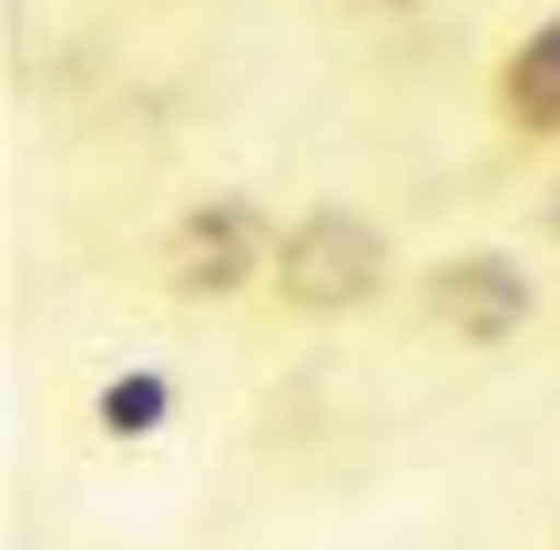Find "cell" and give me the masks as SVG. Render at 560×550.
<instances>
[{"label":"cell","mask_w":560,"mask_h":550,"mask_svg":"<svg viewBox=\"0 0 560 550\" xmlns=\"http://www.w3.org/2000/svg\"><path fill=\"white\" fill-rule=\"evenodd\" d=\"M276 235H285V224L255 204V194H194V204L163 214L143 276H153V296L174 306V316H224V306L266 296Z\"/></svg>","instance_id":"1"},{"label":"cell","mask_w":560,"mask_h":550,"mask_svg":"<svg viewBox=\"0 0 560 550\" xmlns=\"http://www.w3.org/2000/svg\"><path fill=\"white\" fill-rule=\"evenodd\" d=\"M398 276V245H387L377 214L357 204H306L285 214L276 235V276H266V306L285 327H337V316H368Z\"/></svg>","instance_id":"2"},{"label":"cell","mask_w":560,"mask_h":550,"mask_svg":"<svg viewBox=\"0 0 560 550\" xmlns=\"http://www.w3.org/2000/svg\"><path fill=\"white\" fill-rule=\"evenodd\" d=\"M408 316L428 337H448V347L500 358V347H520L540 327V276H530V255H510V245H448V255H428L408 276Z\"/></svg>","instance_id":"3"},{"label":"cell","mask_w":560,"mask_h":550,"mask_svg":"<svg viewBox=\"0 0 560 550\" xmlns=\"http://www.w3.org/2000/svg\"><path fill=\"white\" fill-rule=\"evenodd\" d=\"M489 133L530 164H560V11L510 31V51L489 61Z\"/></svg>","instance_id":"4"},{"label":"cell","mask_w":560,"mask_h":550,"mask_svg":"<svg viewBox=\"0 0 560 550\" xmlns=\"http://www.w3.org/2000/svg\"><path fill=\"white\" fill-rule=\"evenodd\" d=\"M174 418H184V377L174 367H143V358H122L82 387V438L92 448H153V438H174Z\"/></svg>","instance_id":"5"},{"label":"cell","mask_w":560,"mask_h":550,"mask_svg":"<svg viewBox=\"0 0 560 550\" xmlns=\"http://www.w3.org/2000/svg\"><path fill=\"white\" fill-rule=\"evenodd\" d=\"M326 11H337V21H418L428 0H326Z\"/></svg>","instance_id":"6"},{"label":"cell","mask_w":560,"mask_h":550,"mask_svg":"<svg viewBox=\"0 0 560 550\" xmlns=\"http://www.w3.org/2000/svg\"><path fill=\"white\" fill-rule=\"evenodd\" d=\"M530 224H540V245H550V255H560V174H550V184H540V194H530Z\"/></svg>","instance_id":"7"}]
</instances>
